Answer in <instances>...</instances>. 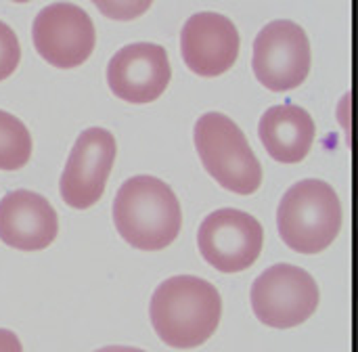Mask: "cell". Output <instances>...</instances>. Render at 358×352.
Wrapping results in <instances>:
<instances>
[{"mask_svg":"<svg viewBox=\"0 0 358 352\" xmlns=\"http://www.w3.org/2000/svg\"><path fill=\"white\" fill-rule=\"evenodd\" d=\"M113 223L120 237L145 252H157L174 244L182 227L176 193L164 181L141 174L128 178L113 199Z\"/></svg>","mask_w":358,"mask_h":352,"instance_id":"7a4b0ae2","label":"cell"},{"mask_svg":"<svg viewBox=\"0 0 358 352\" xmlns=\"http://www.w3.org/2000/svg\"><path fill=\"white\" fill-rule=\"evenodd\" d=\"M250 300L260 323L289 330L315 315L319 307V286L308 271L281 262L266 269L254 281Z\"/></svg>","mask_w":358,"mask_h":352,"instance_id":"5b68a950","label":"cell"},{"mask_svg":"<svg viewBox=\"0 0 358 352\" xmlns=\"http://www.w3.org/2000/svg\"><path fill=\"white\" fill-rule=\"evenodd\" d=\"M21 61L19 38L10 25L0 21V80L8 78Z\"/></svg>","mask_w":358,"mask_h":352,"instance_id":"9a60e30c","label":"cell"},{"mask_svg":"<svg viewBox=\"0 0 358 352\" xmlns=\"http://www.w3.org/2000/svg\"><path fill=\"white\" fill-rule=\"evenodd\" d=\"M172 78L170 59L164 46L153 42H134L122 46L107 65V84L111 92L134 105H145L162 97Z\"/></svg>","mask_w":358,"mask_h":352,"instance_id":"30bf717a","label":"cell"},{"mask_svg":"<svg viewBox=\"0 0 358 352\" xmlns=\"http://www.w3.org/2000/svg\"><path fill=\"white\" fill-rule=\"evenodd\" d=\"M241 36L235 23L220 13H195L180 31V52L187 67L203 78L229 71L239 57Z\"/></svg>","mask_w":358,"mask_h":352,"instance_id":"8fae6325","label":"cell"},{"mask_svg":"<svg viewBox=\"0 0 358 352\" xmlns=\"http://www.w3.org/2000/svg\"><path fill=\"white\" fill-rule=\"evenodd\" d=\"M342 204L334 187L306 178L285 191L277 208V229L287 248L298 254H319L342 229Z\"/></svg>","mask_w":358,"mask_h":352,"instance_id":"3957f363","label":"cell"},{"mask_svg":"<svg viewBox=\"0 0 358 352\" xmlns=\"http://www.w3.org/2000/svg\"><path fill=\"white\" fill-rule=\"evenodd\" d=\"M315 120L304 107L285 103L266 109L258 124V136L266 153L281 164L302 162L315 143Z\"/></svg>","mask_w":358,"mask_h":352,"instance_id":"4fadbf2b","label":"cell"},{"mask_svg":"<svg viewBox=\"0 0 358 352\" xmlns=\"http://www.w3.org/2000/svg\"><path fill=\"white\" fill-rule=\"evenodd\" d=\"M59 233V216L40 193L17 189L0 199V241L21 252L48 248Z\"/></svg>","mask_w":358,"mask_h":352,"instance_id":"7c38bea8","label":"cell"},{"mask_svg":"<svg viewBox=\"0 0 358 352\" xmlns=\"http://www.w3.org/2000/svg\"><path fill=\"white\" fill-rule=\"evenodd\" d=\"M193 141L208 174L227 191L252 195L262 185V166L241 128L224 113L210 111L195 122Z\"/></svg>","mask_w":358,"mask_h":352,"instance_id":"277c9868","label":"cell"},{"mask_svg":"<svg viewBox=\"0 0 358 352\" xmlns=\"http://www.w3.org/2000/svg\"><path fill=\"white\" fill-rule=\"evenodd\" d=\"M31 157V134L27 126L0 109V170H19Z\"/></svg>","mask_w":358,"mask_h":352,"instance_id":"5bb4252c","label":"cell"},{"mask_svg":"<svg viewBox=\"0 0 358 352\" xmlns=\"http://www.w3.org/2000/svg\"><path fill=\"white\" fill-rule=\"evenodd\" d=\"M197 246L208 265L220 273L250 269L264 246L262 225L248 212L222 208L203 218L197 231Z\"/></svg>","mask_w":358,"mask_h":352,"instance_id":"52a82bcc","label":"cell"},{"mask_svg":"<svg viewBox=\"0 0 358 352\" xmlns=\"http://www.w3.org/2000/svg\"><path fill=\"white\" fill-rule=\"evenodd\" d=\"M94 352H145L141 349H134V346H103Z\"/></svg>","mask_w":358,"mask_h":352,"instance_id":"e0dca14e","label":"cell"},{"mask_svg":"<svg viewBox=\"0 0 358 352\" xmlns=\"http://www.w3.org/2000/svg\"><path fill=\"white\" fill-rule=\"evenodd\" d=\"M0 352H23L19 338L8 330H0Z\"/></svg>","mask_w":358,"mask_h":352,"instance_id":"2e32d148","label":"cell"},{"mask_svg":"<svg viewBox=\"0 0 358 352\" xmlns=\"http://www.w3.org/2000/svg\"><path fill=\"white\" fill-rule=\"evenodd\" d=\"M31 38L38 55L59 69L82 65L96 44L90 15L82 6L69 2L44 6L34 19Z\"/></svg>","mask_w":358,"mask_h":352,"instance_id":"ba28073f","label":"cell"},{"mask_svg":"<svg viewBox=\"0 0 358 352\" xmlns=\"http://www.w3.org/2000/svg\"><path fill=\"white\" fill-rule=\"evenodd\" d=\"M115 153V136L109 130L101 126L82 130L59 181L61 197L69 208L86 210L103 197Z\"/></svg>","mask_w":358,"mask_h":352,"instance_id":"9c48e42d","label":"cell"},{"mask_svg":"<svg viewBox=\"0 0 358 352\" xmlns=\"http://www.w3.org/2000/svg\"><path fill=\"white\" fill-rule=\"evenodd\" d=\"M149 317L159 340L172 349H195L208 342L222 317L218 290L193 275H176L157 286Z\"/></svg>","mask_w":358,"mask_h":352,"instance_id":"6da1fadb","label":"cell"},{"mask_svg":"<svg viewBox=\"0 0 358 352\" xmlns=\"http://www.w3.org/2000/svg\"><path fill=\"white\" fill-rule=\"evenodd\" d=\"M310 42L302 25L289 19L266 23L256 40L252 69L258 82L275 92L298 88L310 73Z\"/></svg>","mask_w":358,"mask_h":352,"instance_id":"8992f818","label":"cell"}]
</instances>
